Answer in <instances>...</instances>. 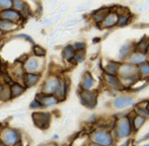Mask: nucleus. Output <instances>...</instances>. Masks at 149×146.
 <instances>
[{"instance_id":"1","label":"nucleus","mask_w":149,"mask_h":146,"mask_svg":"<svg viewBox=\"0 0 149 146\" xmlns=\"http://www.w3.org/2000/svg\"><path fill=\"white\" fill-rule=\"evenodd\" d=\"M118 76L120 78H139L138 66L133 65L127 61L122 62L119 68Z\"/></svg>"},{"instance_id":"2","label":"nucleus","mask_w":149,"mask_h":146,"mask_svg":"<svg viewBox=\"0 0 149 146\" xmlns=\"http://www.w3.org/2000/svg\"><path fill=\"white\" fill-rule=\"evenodd\" d=\"M119 16H120L119 8H111L107 17L104 18V20L98 26L102 30H110V29L115 28V26H118Z\"/></svg>"},{"instance_id":"3","label":"nucleus","mask_w":149,"mask_h":146,"mask_svg":"<svg viewBox=\"0 0 149 146\" xmlns=\"http://www.w3.org/2000/svg\"><path fill=\"white\" fill-rule=\"evenodd\" d=\"M96 97L97 93L96 91L91 89H81L80 91V99L81 103L88 108H93L96 105Z\"/></svg>"},{"instance_id":"4","label":"nucleus","mask_w":149,"mask_h":146,"mask_svg":"<svg viewBox=\"0 0 149 146\" xmlns=\"http://www.w3.org/2000/svg\"><path fill=\"white\" fill-rule=\"evenodd\" d=\"M0 18L19 24L22 20V12L17 11L14 8H9V9H5L0 11Z\"/></svg>"},{"instance_id":"5","label":"nucleus","mask_w":149,"mask_h":146,"mask_svg":"<svg viewBox=\"0 0 149 146\" xmlns=\"http://www.w3.org/2000/svg\"><path fill=\"white\" fill-rule=\"evenodd\" d=\"M126 61L129 62V63H131V64H133V65L139 66V65H141V64L149 61V59H148V56L146 53H142V52L134 50V51L130 54V56L127 58Z\"/></svg>"},{"instance_id":"6","label":"nucleus","mask_w":149,"mask_h":146,"mask_svg":"<svg viewBox=\"0 0 149 146\" xmlns=\"http://www.w3.org/2000/svg\"><path fill=\"white\" fill-rule=\"evenodd\" d=\"M60 78L57 76H50L47 80L45 81L43 85V92L50 93V95H54L57 89L58 85H59Z\"/></svg>"},{"instance_id":"7","label":"nucleus","mask_w":149,"mask_h":146,"mask_svg":"<svg viewBox=\"0 0 149 146\" xmlns=\"http://www.w3.org/2000/svg\"><path fill=\"white\" fill-rule=\"evenodd\" d=\"M131 132V123L127 118H122L117 124V133L121 138L126 137Z\"/></svg>"},{"instance_id":"8","label":"nucleus","mask_w":149,"mask_h":146,"mask_svg":"<svg viewBox=\"0 0 149 146\" xmlns=\"http://www.w3.org/2000/svg\"><path fill=\"white\" fill-rule=\"evenodd\" d=\"M37 99H39L44 107H52L56 104L59 103V99L55 95H50V93H40L37 95Z\"/></svg>"},{"instance_id":"9","label":"nucleus","mask_w":149,"mask_h":146,"mask_svg":"<svg viewBox=\"0 0 149 146\" xmlns=\"http://www.w3.org/2000/svg\"><path fill=\"white\" fill-rule=\"evenodd\" d=\"M33 119L38 127H40V128H46V127L49 126L51 116H50L49 113H35L33 115Z\"/></svg>"},{"instance_id":"10","label":"nucleus","mask_w":149,"mask_h":146,"mask_svg":"<svg viewBox=\"0 0 149 146\" xmlns=\"http://www.w3.org/2000/svg\"><path fill=\"white\" fill-rule=\"evenodd\" d=\"M120 16H119V22H118V26L119 28H124V26H127L128 24H130L131 20L133 19V14L130 11L128 8H122L120 9Z\"/></svg>"},{"instance_id":"11","label":"nucleus","mask_w":149,"mask_h":146,"mask_svg":"<svg viewBox=\"0 0 149 146\" xmlns=\"http://www.w3.org/2000/svg\"><path fill=\"white\" fill-rule=\"evenodd\" d=\"M111 8L109 7H102L100 9L94 10L93 12L91 13V19L96 26H100L102 22L104 20V18L107 17L108 13L110 12Z\"/></svg>"},{"instance_id":"12","label":"nucleus","mask_w":149,"mask_h":146,"mask_svg":"<svg viewBox=\"0 0 149 146\" xmlns=\"http://www.w3.org/2000/svg\"><path fill=\"white\" fill-rule=\"evenodd\" d=\"M40 60L39 57H31L28 58L26 62L24 64V68L26 69V72H31V73H38L40 69Z\"/></svg>"},{"instance_id":"13","label":"nucleus","mask_w":149,"mask_h":146,"mask_svg":"<svg viewBox=\"0 0 149 146\" xmlns=\"http://www.w3.org/2000/svg\"><path fill=\"white\" fill-rule=\"evenodd\" d=\"M135 50L134 48V43H131V42H128V43H125L119 50V59L121 60L122 62L126 61L127 58L130 56V54Z\"/></svg>"},{"instance_id":"14","label":"nucleus","mask_w":149,"mask_h":146,"mask_svg":"<svg viewBox=\"0 0 149 146\" xmlns=\"http://www.w3.org/2000/svg\"><path fill=\"white\" fill-rule=\"evenodd\" d=\"M40 78H41V74L40 73H31V72H26L22 77L24 83L26 84V87H31L36 85L39 82Z\"/></svg>"},{"instance_id":"15","label":"nucleus","mask_w":149,"mask_h":146,"mask_svg":"<svg viewBox=\"0 0 149 146\" xmlns=\"http://www.w3.org/2000/svg\"><path fill=\"white\" fill-rule=\"evenodd\" d=\"M19 28H20V26L17 22H10V20H6V19H1V18H0V29L3 31L4 34L17 31Z\"/></svg>"},{"instance_id":"16","label":"nucleus","mask_w":149,"mask_h":146,"mask_svg":"<svg viewBox=\"0 0 149 146\" xmlns=\"http://www.w3.org/2000/svg\"><path fill=\"white\" fill-rule=\"evenodd\" d=\"M93 140L96 143H98V144H102V145H110L112 143L111 136L107 132H104V131H97L94 134Z\"/></svg>"},{"instance_id":"17","label":"nucleus","mask_w":149,"mask_h":146,"mask_svg":"<svg viewBox=\"0 0 149 146\" xmlns=\"http://www.w3.org/2000/svg\"><path fill=\"white\" fill-rule=\"evenodd\" d=\"M104 80L107 81L109 86H111L114 89H120L123 84H122L121 78L118 75H111V74H104Z\"/></svg>"},{"instance_id":"18","label":"nucleus","mask_w":149,"mask_h":146,"mask_svg":"<svg viewBox=\"0 0 149 146\" xmlns=\"http://www.w3.org/2000/svg\"><path fill=\"white\" fill-rule=\"evenodd\" d=\"M133 99L131 97H116L114 101V106L116 109H124L133 104Z\"/></svg>"},{"instance_id":"19","label":"nucleus","mask_w":149,"mask_h":146,"mask_svg":"<svg viewBox=\"0 0 149 146\" xmlns=\"http://www.w3.org/2000/svg\"><path fill=\"white\" fill-rule=\"evenodd\" d=\"M75 51L74 47H73V44H69V45L65 46L62 50V57L63 59L65 60L66 62H73V59H74V56H75Z\"/></svg>"},{"instance_id":"20","label":"nucleus","mask_w":149,"mask_h":146,"mask_svg":"<svg viewBox=\"0 0 149 146\" xmlns=\"http://www.w3.org/2000/svg\"><path fill=\"white\" fill-rule=\"evenodd\" d=\"M68 87H67V84H66V81L64 79L60 78V81H59V85H58L57 89H56L55 93L54 95L59 99V101H63V99L66 97V95H67V90H68Z\"/></svg>"},{"instance_id":"21","label":"nucleus","mask_w":149,"mask_h":146,"mask_svg":"<svg viewBox=\"0 0 149 146\" xmlns=\"http://www.w3.org/2000/svg\"><path fill=\"white\" fill-rule=\"evenodd\" d=\"M94 85V79L92 77L91 73L85 72L82 76L81 80V88L82 89H91Z\"/></svg>"},{"instance_id":"22","label":"nucleus","mask_w":149,"mask_h":146,"mask_svg":"<svg viewBox=\"0 0 149 146\" xmlns=\"http://www.w3.org/2000/svg\"><path fill=\"white\" fill-rule=\"evenodd\" d=\"M18 137L16 132L11 130H6L3 133V141L5 142V144L7 145H14L17 141Z\"/></svg>"},{"instance_id":"23","label":"nucleus","mask_w":149,"mask_h":146,"mask_svg":"<svg viewBox=\"0 0 149 146\" xmlns=\"http://www.w3.org/2000/svg\"><path fill=\"white\" fill-rule=\"evenodd\" d=\"M149 47V38L143 37L140 41L134 43V48L136 51L142 52V53H147V50Z\"/></svg>"},{"instance_id":"24","label":"nucleus","mask_w":149,"mask_h":146,"mask_svg":"<svg viewBox=\"0 0 149 146\" xmlns=\"http://www.w3.org/2000/svg\"><path fill=\"white\" fill-rule=\"evenodd\" d=\"M121 63L116 61H109L107 63V65H104V72L107 74H111V75H118L119 72V68Z\"/></svg>"},{"instance_id":"25","label":"nucleus","mask_w":149,"mask_h":146,"mask_svg":"<svg viewBox=\"0 0 149 146\" xmlns=\"http://www.w3.org/2000/svg\"><path fill=\"white\" fill-rule=\"evenodd\" d=\"M10 90H11V97H17L24 92L26 87L22 86V85L18 82H13L11 84V86H10Z\"/></svg>"},{"instance_id":"26","label":"nucleus","mask_w":149,"mask_h":146,"mask_svg":"<svg viewBox=\"0 0 149 146\" xmlns=\"http://www.w3.org/2000/svg\"><path fill=\"white\" fill-rule=\"evenodd\" d=\"M138 73H139V78L142 79L149 78V61L138 66Z\"/></svg>"},{"instance_id":"27","label":"nucleus","mask_w":149,"mask_h":146,"mask_svg":"<svg viewBox=\"0 0 149 146\" xmlns=\"http://www.w3.org/2000/svg\"><path fill=\"white\" fill-rule=\"evenodd\" d=\"M33 53L36 57H39V58H44L47 54V51L44 49L42 46L40 45H33Z\"/></svg>"},{"instance_id":"28","label":"nucleus","mask_w":149,"mask_h":146,"mask_svg":"<svg viewBox=\"0 0 149 146\" xmlns=\"http://www.w3.org/2000/svg\"><path fill=\"white\" fill-rule=\"evenodd\" d=\"M26 2L24 0H13V7L12 8L22 12L26 8Z\"/></svg>"},{"instance_id":"29","label":"nucleus","mask_w":149,"mask_h":146,"mask_svg":"<svg viewBox=\"0 0 149 146\" xmlns=\"http://www.w3.org/2000/svg\"><path fill=\"white\" fill-rule=\"evenodd\" d=\"M13 7V0H0V11Z\"/></svg>"},{"instance_id":"30","label":"nucleus","mask_w":149,"mask_h":146,"mask_svg":"<svg viewBox=\"0 0 149 146\" xmlns=\"http://www.w3.org/2000/svg\"><path fill=\"white\" fill-rule=\"evenodd\" d=\"M85 59V51H76L73 62L74 63H81Z\"/></svg>"},{"instance_id":"31","label":"nucleus","mask_w":149,"mask_h":146,"mask_svg":"<svg viewBox=\"0 0 149 146\" xmlns=\"http://www.w3.org/2000/svg\"><path fill=\"white\" fill-rule=\"evenodd\" d=\"M75 51H85L86 50V43L82 41H77L73 44Z\"/></svg>"},{"instance_id":"32","label":"nucleus","mask_w":149,"mask_h":146,"mask_svg":"<svg viewBox=\"0 0 149 146\" xmlns=\"http://www.w3.org/2000/svg\"><path fill=\"white\" fill-rule=\"evenodd\" d=\"M144 120H145V118H143V117H141V116H139V115H138V116L136 117V118L134 119V121H133L134 128H135V129H139L140 127L143 125Z\"/></svg>"},{"instance_id":"33","label":"nucleus","mask_w":149,"mask_h":146,"mask_svg":"<svg viewBox=\"0 0 149 146\" xmlns=\"http://www.w3.org/2000/svg\"><path fill=\"white\" fill-rule=\"evenodd\" d=\"M42 107H44L43 105H42V103L39 101V99H33V102L31 103V105H30V108L31 109H40V108H42Z\"/></svg>"},{"instance_id":"34","label":"nucleus","mask_w":149,"mask_h":146,"mask_svg":"<svg viewBox=\"0 0 149 146\" xmlns=\"http://www.w3.org/2000/svg\"><path fill=\"white\" fill-rule=\"evenodd\" d=\"M14 38H22V39H24L26 41L28 42H31V43H33V38L31 36H29V35H26V34H18V35H15Z\"/></svg>"},{"instance_id":"35","label":"nucleus","mask_w":149,"mask_h":146,"mask_svg":"<svg viewBox=\"0 0 149 146\" xmlns=\"http://www.w3.org/2000/svg\"><path fill=\"white\" fill-rule=\"evenodd\" d=\"M3 35H4V32L1 30V29H0V37H2V36H3Z\"/></svg>"},{"instance_id":"36","label":"nucleus","mask_w":149,"mask_h":146,"mask_svg":"<svg viewBox=\"0 0 149 146\" xmlns=\"http://www.w3.org/2000/svg\"><path fill=\"white\" fill-rule=\"evenodd\" d=\"M2 89H3V86H2V84H1V83H0V92H1Z\"/></svg>"},{"instance_id":"37","label":"nucleus","mask_w":149,"mask_h":146,"mask_svg":"<svg viewBox=\"0 0 149 146\" xmlns=\"http://www.w3.org/2000/svg\"><path fill=\"white\" fill-rule=\"evenodd\" d=\"M146 54H147V56H148V59H149V47H148V50H147V53H146Z\"/></svg>"},{"instance_id":"38","label":"nucleus","mask_w":149,"mask_h":146,"mask_svg":"<svg viewBox=\"0 0 149 146\" xmlns=\"http://www.w3.org/2000/svg\"><path fill=\"white\" fill-rule=\"evenodd\" d=\"M147 110H148V112H149V102L147 103Z\"/></svg>"},{"instance_id":"39","label":"nucleus","mask_w":149,"mask_h":146,"mask_svg":"<svg viewBox=\"0 0 149 146\" xmlns=\"http://www.w3.org/2000/svg\"><path fill=\"white\" fill-rule=\"evenodd\" d=\"M14 146H22V144H16V145H14Z\"/></svg>"},{"instance_id":"40","label":"nucleus","mask_w":149,"mask_h":146,"mask_svg":"<svg viewBox=\"0 0 149 146\" xmlns=\"http://www.w3.org/2000/svg\"><path fill=\"white\" fill-rule=\"evenodd\" d=\"M91 146H100V144H98V145H91Z\"/></svg>"},{"instance_id":"41","label":"nucleus","mask_w":149,"mask_h":146,"mask_svg":"<svg viewBox=\"0 0 149 146\" xmlns=\"http://www.w3.org/2000/svg\"><path fill=\"white\" fill-rule=\"evenodd\" d=\"M145 146H149V145H145Z\"/></svg>"},{"instance_id":"42","label":"nucleus","mask_w":149,"mask_h":146,"mask_svg":"<svg viewBox=\"0 0 149 146\" xmlns=\"http://www.w3.org/2000/svg\"><path fill=\"white\" fill-rule=\"evenodd\" d=\"M0 62H1V60H0Z\"/></svg>"},{"instance_id":"43","label":"nucleus","mask_w":149,"mask_h":146,"mask_svg":"<svg viewBox=\"0 0 149 146\" xmlns=\"http://www.w3.org/2000/svg\"><path fill=\"white\" fill-rule=\"evenodd\" d=\"M0 146H1V145H0Z\"/></svg>"}]
</instances>
